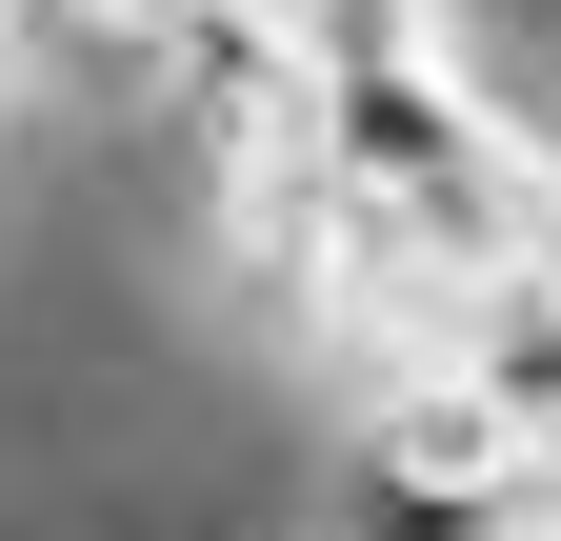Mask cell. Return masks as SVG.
Returning <instances> with one entry per match:
<instances>
[{
	"label": "cell",
	"mask_w": 561,
	"mask_h": 541,
	"mask_svg": "<svg viewBox=\"0 0 561 541\" xmlns=\"http://www.w3.org/2000/svg\"><path fill=\"white\" fill-rule=\"evenodd\" d=\"M321 161L362 181V221L421 261V281H541L561 261V141L481 81V60H442V41L341 60L321 81Z\"/></svg>",
	"instance_id": "obj_1"
},
{
	"label": "cell",
	"mask_w": 561,
	"mask_h": 541,
	"mask_svg": "<svg viewBox=\"0 0 561 541\" xmlns=\"http://www.w3.org/2000/svg\"><path fill=\"white\" fill-rule=\"evenodd\" d=\"M341 541H502L522 502H561V461L481 401L461 361H401V381H362L341 401Z\"/></svg>",
	"instance_id": "obj_2"
},
{
	"label": "cell",
	"mask_w": 561,
	"mask_h": 541,
	"mask_svg": "<svg viewBox=\"0 0 561 541\" xmlns=\"http://www.w3.org/2000/svg\"><path fill=\"white\" fill-rule=\"evenodd\" d=\"M442 361L561 461V261H541V281H461V301H442Z\"/></svg>",
	"instance_id": "obj_3"
},
{
	"label": "cell",
	"mask_w": 561,
	"mask_h": 541,
	"mask_svg": "<svg viewBox=\"0 0 561 541\" xmlns=\"http://www.w3.org/2000/svg\"><path fill=\"white\" fill-rule=\"evenodd\" d=\"M421 21H442V60H481V81L561 141V0H421Z\"/></svg>",
	"instance_id": "obj_4"
},
{
	"label": "cell",
	"mask_w": 561,
	"mask_h": 541,
	"mask_svg": "<svg viewBox=\"0 0 561 541\" xmlns=\"http://www.w3.org/2000/svg\"><path fill=\"white\" fill-rule=\"evenodd\" d=\"M502 541H561V502H522V521H502Z\"/></svg>",
	"instance_id": "obj_5"
}]
</instances>
